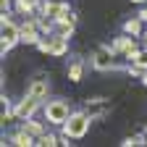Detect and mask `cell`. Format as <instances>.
<instances>
[{
	"label": "cell",
	"mask_w": 147,
	"mask_h": 147,
	"mask_svg": "<svg viewBox=\"0 0 147 147\" xmlns=\"http://www.w3.org/2000/svg\"><path fill=\"white\" fill-rule=\"evenodd\" d=\"M89 123H92V116L87 110H76V113H71L68 121L63 123V144H68V139H82L87 131H89Z\"/></svg>",
	"instance_id": "cell-1"
},
{
	"label": "cell",
	"mask_w": 147,
	"mask_h": 147,
	"mask_svg": "<svg viewBox=\"0 0 147 147\" xmlns=\"http://www.w3.org/2000/svg\"><path fill=\"white\" fill-rule=\"evenodd\" d=\"M18 42H21V26L13 24L8 16H3V26H0V47H3V55L16 47Z\"/></svg>",
	"instance_id": "cell-2"
},
{
	"label": "cell",
	"mask_w": 147,
	"mask_h": 147,
	"mask_svg": "<svg viewBox=\"0 0 147 147\" xmlns=\"http://www.w3.org/2000/svg\"><path fill=\"white\" fill-rule=\"evenodd\" d=\"M71 116L68 102L66 100H47L45 102V121H50L53 126H63Z\"/></svg>",
	"instance_id": "cell-3"
},
{
	"label": "cell",
	"mask_w": 147,
	"mask_h": 147,
	"mask_svg": "<svg viewBox=\"0 0 147 147\" xmlns=\"http://www.w3.org/2000/svg\"><path fill=\"white\" fill-rule=\"evenodd\" d=\"M116 50L110 47V45H102V47H97L95 50V55H92V66H95L97 71H113V68H121L118 63H116Z\"/></svg>",
	"instance_id": "cell-4"
},
{
	"label": "cell",
	"mask_w": 147,
	"mask_h": 147,
	"mask_svg": "<svg viewBox=\"0 0 147 147\" xmlns=\"http://www.w3.org/2000/svg\"><path fill=\"white\" fill-rule=\"evenodd\" d=\"M110 47H113V50H116L118 55H123L126 61H131L134 55L139 53V47H137V42H134V37H131V34H123V37H116V42L110 45Z\"/></svg>",
	"instance_id": "cell-5"
},
{
	"label": "cell",
	"mask_w": 147,
	"mask_h": 147,
	"mask_svg": "<svg viewBox=\"0 0 147 147\" xmlns=\"http://www.w3.org/2000/svg\"><path fill=\"white\" fill-rule=\"evenodd\" d=\"M40 37H42V29H40L37 16L26 18V21L21 24V42H26V45H37V42H40Z\"/></svg>",
	"instance_id": "cell-6"
},
{
	"label": "cell",
	"mask_w": 147,
	"mask_h": 147,
	"mask_svg": "<svg viewBox=\"0 0 147 147\" xmlns=\"http://www.w3.org/2000/svg\"><path fill=\"white\" fill-rule=\"evenodd\" d=\"M40 108V100H34V97H24L21 102H18L16 108H13V116H16V121H26V118H32L34 116V110Z\"/></svg>",
	"instance_id": "cell-7"
},
{
	"label": "cell",
	"mask_w": 147,
	"mask_h": 147,
	"mask_svg": "<svg viewBox=\"0 0 147 147\" xmlns=\"http://www.w3.org/2000/svg\"><path fill=\"white\" fill-rule=\"evenodd\" d=\"M47 92H50V82H47L45 76H37V79L26 87V95H29V97H34V100H40V102L47 97Z\"/></svg>",
	"instance_id": "cell-8"
},
{
	"label": "cell",
	"mask_w": 147,
	"mask_h": 147,
	"mask_svg": "<svg viewBox=\"0 0 147 147\" xmlns=\"http://www.w3.org/2000/svg\"><path fill=\"white\" fill-rule=\"evenodd\" d=\"M87 113L92 116V121L95 118H100V116H105V110H108V102H102V100H87Z\"/></svg>",
	"instance_id": "cell-9"
},
{
	"label": "cell",
	"mask_w": 147,
	"mask_h": 147,
	"mask_svg": "<svg viewBox=\"0 0 147 147\" xmlns=\"http://www.w3.org/2000/svg\"><path fill=\"white\" fill-rule=\"evenodd\" d=\"M144 21L137 16V18H129V21H123V34H131V37H142V32H144V26H142Z\"/></svg>",
	"instance_id": "cell-10"
},
{
	"label": "cell",
	"mask_w": 147,
	"mask_h": 147,
	"mask_svg": "<svg viewBox=\"0 0 147 147\" xmlns=\"http://www.w3.org/2000/svg\"><path fill=\"white\" fill-rule=\"evenodd\" d=\"M82 74H84V61L82 58H76V61L68 63V79L71 82H82Z\"/></svg>",
	"instance_id": "cell-11"
},
{
	"label": "cell",
	"mask_w": 147,
	"mask_h": 147,
	"mask_svg": "<svg viewBox=\"0 0 147 147\" xmlns=\"http://www.w3.org/2000/svg\"><path fill=\"white\" fill-rule=\"evenodd\" d=\"M21 129H26V131L34 137V139H40L42 134H45V129H42V123L40 121H32V118H26L24 123H21Z\"/></svg>",
	"instance_id": "cell-12"
},
{
	"label": "cell",
	"mask_w": 147,
	"mask_h": 147,
	"mask_svg": "<svg viewBox=\"0 0 147 147\" xmlns=\"http://www.w3.org/2000/svg\"><path fill=\"white\" fill-rule=\"evenodd\" d=\"M37 144H42V147H55V144H61V142H58V137H55V134H47V131H45L40 139H37Z\"/></svg>",
	"instance_id": "cell-13"
},
{
	"label": "cell",
	"mask_w": 147,
	"mask_h": 147,
	"mask_svg": "<svg viewBox=\"0 0 147 147\" xmlns=\"http://www.w3.org/2000/svg\"><path fill=\"white\" fill-rule=\"evenodd\" d=\"M131 61H134V63H137V66H139V68L144 71V68H147V50H139V53L134 55Z\"/></svg>",
	"instance_id": "cell-14"
},
{
	"label": "cell",
	"mask_w": 147,
	"mask_h": 147,
	"mask_svg": "<svg viewBox=\"0 0 147 147\" xmlns=\"http://www.w3.org/2000/svg\"><path fill=\"white\" fill-rule=\"evenodd\" d=\"M139 79H142V84H144V87H147V68H144V71H142V76H139Z\"/></svg>",
	"instance_id": "cell-15"
},
{
	"label": "cell",
	"mask_w": 147,
	"mask_h": 147,
	"mask_svg": "<svg viewBox=\"0 0 147 147\" xmlns=\"http://www.w3.org/2000/svg\"><path fill=\"white\" fill-rule=\"evenodd\" d=\"M131 3H137V5H144V3H147V0H131Z\"/></svg>",
	"instance_id": "cell-16"
},
{
	"label": "cell",
	"mask_w": 147,
	"mask_h": 147,
	"mask_svg": "<svg viewBox=\"0 0 147 147\" xmlns=\"http://www.w3.org/2000/svg\"><path fill=\"white\" fill-rule=\"evenodd\" d=\"M144 134H147V129H144Z\"/></svg>",
	"instance_id": "cell-17"
}]
</instances>
